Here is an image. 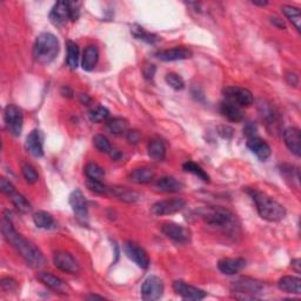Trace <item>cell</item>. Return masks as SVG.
Masks as SVG:
<instances>
[{
    "instance_id": "6da1fadb",
    "label": "cell",
    "mask_w": 301,
    "mask_h": 301,
    "mask_svg": "<svg viewBox=\"0 0 301 301\" xmlns=\"http://www.w3.org/2000/svg\"><path fill=\"white\" fill-rule=\"evenodd\" d=\"M2 232L8 244L12 245V247L16 251V253L32 269H40L46 263V259H45L38 247H36L31 241H28L26 238H24L22 234L16 232L11 220H8L6 217L3 220Z\"/></svg>"
},
{
    "instance_id": "7a4b0ae2",
    "label": "cell",
    "mask_w": 301,
    "mask_h": 301,
    "mask_svg": "<svg viewBox=\"0 0 301 301\" xmlns=\"http://www.w3.org/2000/svg\"><path fill=\"white\" fill-rule=\"evenodd\" d=\"M247 193L252 198L255 206H257L259 216L262 219L271 222H278L285 219V207L281 204H279L277 200H274L273 198L255 188L247 189Z\"/></svg>"
},
{
    "instance_id": "3957f363",
    "label": "cell",
    "mask_w": 301,
    "mask_h": 301,
    "mask_svg": "<svg viewBox=\"0 0 301 301\" xmlns=\"http://www.w3.org/2000/svg\"><path fill=\"white\" fill-rule=\"evenodd\" d=\"M59 47V40L57 37L52 33L44 32L36 40L33 46V57L40 64H49L57 58Z\"/></svg>"
},
{
    "instance_id": "277c9868",
    "label": "cell",
    "mask_w": 301,
    "mask_h": 301,
    "mask_svg": "<svg viewBox=\"0 0 301 301\" xmlns=\"http://www.w3.org/2000/svg\"><path fill=\"white\" fill-rule=\"evenodd\" d=\"M200 217L208 226L220 229L233 227L236 222V216L224 207H205L200 211Z\"/></svg>"
},
{
    "instance_id": "5b68a950",
    "label": "cell",
    "mask_w": 301,
    "mask_h": 301,
    "mask_svg": "<svg viewBox=\"0 0 301 301\" xmlns=\"http://www.w3.org/2000/svg\"><path fill=\"white\" fill-rule=\"evenodd\" d=\"M265 285L261 281L252 278H240L232 282L231 291L238 295L239 299H255V294L260 293Z\"/></svg>"
},
{
    "instance_id": "8992f818",
    "label": "cell",
    "mask_w": 301,
    "mask_h": 301,
    "mask_svg": "<svg viewBox=\"0 0 301 301\" xmlns=\"http://www.w3.org/2000/svg\"><path fill=\"white\" fill-rule=\"evenodd\" d=\"M5 123L8 132L14 137H19L23 132L24 125V114L23 111L15 105H8L5 109V114H4Z\"/></svg>"
},
{
    "instance_id": "52a82bcc",
    "label": "cell",
    "mask_w": 301,
    "mask_h": 301,
    "mask_svg": "<svg viewBox=\"0 0 301 301\" xmlns=\"http://www.w3.org/2000/svg\"><path fill=\"white\" fill-rule=\"evenodd\" d=\"M224 96L226 100H229L240 107H247L253 104L254 98L250 90L238 86H229L224 90Z\"/></svg>"
},
{
    "instance_id": "ba28073f",
    "label": "cell",
    "mask_w": 301,
    "mask_h": 301,
    "mask_svg": "<svg viewBox=\"0 0 301 301\" xmlns=\"http://www.w3.org/2000/svg\"><path fill=\"white\" fill-rule=\"evenodd\" d=\"M164 288L163 280L155 275H151L144 281L141 286L143 299L146 301L159 300L164 294Z\"/></svg>"
},
{
    "instance_id": "9c48e42d",
    "label": "cell",
    "mask_w": 301,
    "mask_h": 301,
    "mask_svg": "<svg viewBox=\"0 0 301 301\" xmlns=\"http://www.w3.org/2000/svg\"><path fill=\"white\" fill-rule=\"evenodd\" d=\"M53 262L58 270L66 272L69 274L79 273L80 267L72 254H69L66 251H59L53 255Z\"/></svg>"
},
{
    "instance_id": "30bf717a",
    "label": "cell",
    "mask_w": 301,
    "mask_h": 301,
    "mask_svg": "<svg viewBox=\"0 0 301 301\" xmlns=\"http://www.w3.org/2000/svg\"><path fill=\"white\" fill-rule=\"evenodd\" d=\"M173 290H174L176 294L180 295L185 300L199 301L205 299L206 295H207L205 291L192 285H188V284L183 281V280H175L173 282Z\"/></svg>"
},
{
    "instance_id": "8fae6325",
    "label": "cell",
    "mask_w": 301,
    "mask_h": 301,
    "mask_svg": "<svg viewBox=\"0 0 301 301\" xmlns=\"http://www.w3.org/2000/svg\"><path fill=\"white\" fill-rule=\"evenodd\" d=\"M163 233L168 239H171L178 244H186L191 239V232L184 226L175 224V222H166L162 227Z\"/></svg>"
},
{
    "instance_id": "7c38bea8",
    "label": "cell",
    "mask_w": 301,
    "mask_h": 301,
    "mask_svg": "<svg viewBox=\"0 0 301 301\" xmlns=\"http://www.w3.org/2000/svg\"><path fill=\"white\" fill-rule=\"evenodd\" d=\"M186 201L184 199H167L155 203L152 206V212L155 216H171V214L178 213L185 208Z\"/></svg>"
},
{
    "instance_id": "4fadbf2b",
    "label": "cell",
    "mask_w": 301,
    "mask_h": 301,
    "mask_svg": "<svg viewBox=\"0 0 301 301\" xmlns=\"http://www.w3.org/2000/svg\"><path fill=\"white\" fill-rule=\"evenodd\" d=\"M123 251H125L127 258L131 259L140 269H148V266H150V258H148V254L146 253L145 250L139 247L134 242H126L125 246H123Z\"/></svg>"
},
{
    "instance_id": "5bb4252c",
    "label": "cell",
    "mask_w": 301,
    "mask_h": 301,
    "mask_svg": "<svg viewBox=\"0 0 301 301\" xmlns=\"http://www.w3.org/2000/svg\"><path fill=\"white\" fill-rule=\"evenodd\" d=\"M51 23L57 27H63L67 23V20H71V13H69V3L68 2H58L52 7L48 15Z\"/></svg>"
},
{
    "instance_id": "9a60e30c",
    "label": "cell",
    "mask_w": 301,
    "mask_h": 301,
    "mask_svg": "<svg viewBox=\"0 0 301 301\" xmlns=\"http://www.w3.org/2000/svg\"><path fill=\"white\" fill-rule=\"evenodd\" d=\"M69 205H71L72 211L76 214V217L79 220H86L88 216L87 201H86L84 194L80 189H76L69 196Z\"/></svg>"
},
{
    "instance_id": "2e32d148",
    "label": "cell",
    "mask_w": 301,
    "mask_h": 301,
    "mask_svg": "<svg viewBox=\"0 0 301 301\" xmlns=\"http://www.w3.org/2000/svg\"><path fill=\"white\" fill-rule=\"evenodd\" d=\"M26 148L36 158L44 155V135L39 130H33L26 138Z\"/></svg>"
},
{
    "instance_id": "e0dca14e",
    "label": "cell",
    "mask_w": 301,
    "mask_h": 301,
    "mask_svg": "<svg viewBox=\"0 0 301 301\" xmlns=\"http://www.w3.org/2000/svg\"><path fill=\"white\" fill-rule=\"evenodd\" d=\"M284 141L292 153L296 156H300L301 154V133L300 130L296 127H288L284 131Z\"/></svg>"
},
{
    "instance_id": "ac0fdd59",
    "label": "cell",
    "mask_w": 301,
    "mask_h": 301,
    "mask_svg": "<svg viewBox=\"0 0 301 301\" xmlns=\"http://www.w3.org/2000/svg\"><path fill=\"white\" fill-rule=\"evenodd\" d=\"M155 57L162 61H178L192 57V52L185 47H173L155 53Z\"/></svg>"
},
{
    "instance_id": "d6986e66",
    "label": "cell",
    "mask_w": 301,
    "mask_h": 301,
    "mask_svg": "<svg viewBox=\"0 0 301 301\" xmlns=\"http://www.w3.org/2000/svg\"><path fill=\"white\" fill-rule=\"evenodd\" d=\"M247 147L250 148V151L252 152L253 154L258 156V159H260L261 162H265L271 156V147L269 144H267L265 140L258 137L250 138L249 141H247Z\"/></svg>"
},
{
    "instance_id": "ffe728a7",
    "label": "cell",
    "mask_w": 301,
    "mask_h": 301,
    "mask_svg": "<svg viewBox=\"0 0 301 301\" xmlns=\"http://www.w3.org/2000/svg\"><path fill=\"white\" fill-rule=\"evenodd\" d=\"M246 266V260L242 258H225L218 262V269L222 274L234 275Z\"/></svg>"
},
{
    "instance_id": "44dd1931",
    "label": "cell",
    "mask_w": 301,
    "mask_h": 301,
    "mask_svg": "<svg viewBox=\"0 0 301 301\" xmlns=\"http://www.w3.org/2000/svg\"><path fill=\"white\" fill-rule=\"evenodd\" d=\"M220 111L222 115H224L226 119H228L229 121L239 122L244 119V114H242L241 107L238 106L237 104H234V102L232 101L226 100V99H225V101L221 102Z\"/></svg>"
},
{
    "instance_id": "7402d4cb",
    "label": "cell",
    "mask_w": 301,
    "mask_h": 301,
    "mask_svg": "<svg viewBox=\"0 0 301 301\" xmlns=\"http://www.w3.org/2000/svg\"><path fill=\"white\" fill-rule=\"evenodd\" d=\"M37 278H38L39 281L43 282L45 286H47L53 291H57L58 293H66L65 282L60 278L56 277V275L48 273V272H40V273L37 275Z\"/></svg>"
},
{
    "instance_id": "603a6c76",
    "label": "cell",
    "mask_w": 301,
    "mask_h": 301,
    "mask_svg": "<svg viewBox=\"0 0 301 301\" xmlns=\"http://www.w3.org/2000/svg\"><path fill=\"white\" fill-rule=\"evenodd\" d=\"M279 290L286 293L291 294H300L301 293V279L298 277H292V275H286L279 279L278 281Z\"/></svg>"
},
{
    "instance_id": "cb8c5ba5",
    "label": "cell",
    "mask_w": 301,
    "mask_h": 301,
    "mask_svg": "<svg viewBox=\"0 0 301 301\" xmlns=\"http://www.w3.org/2000/svg\"><path fill=\"white\" fill-rule=\"evenodd\" d=\"M99 60V51L96 46H87L85 48L84 55H82L81 66L85 71H92L96 67Z\"/></svg>"
},
{
    "instance_id": "d4e9b609",
    "label": "cell",
    "mask_w": 301,
    "mask_h": 301,
    "mask_svg": "<svg viewBox=\"0 0 301 301\" xmlns=\"http://www.w3.org/2000/svg\"><path fill=\"white\" fill-rule=\"evenodd\" d=\"M156 187L165 193H176L184 188V185L173 176H163L156 183Z\"/></svg>"
},
{
    "instance_id": "484cf974",
    "label": "cell",
    "mask_w": 301,
    "mask_h": 301,
    "mask_svg": "<svg viewBox=\"0 0 301 301\" xmlns=\"http://www.w3.org/2000/svg\"><path fill=\"white\" fill-rule=\"evenodd\" d=\"M155 173L152 168L140 167L131 172L130 178L135 184H148L154 179Z\"/></svg>"
},
{
    "instance_id": "4316f807",
    "label": "cell",
    "mask_w": 301,
    "mask_h": 301,
    "mask_svg": "<svg viewBox=\"0 0 301 301\" xmlns=\"http://www.w3.org/2000/svg\"><path fill=\"white\" fill-rule=\"evenodd\" d=\"M147 151L148 155L153 160H155V162H162V160L165 159V156H166V147H165L162 140L159 139L151 140L150 144H148Z\"/></svg>"
},
{
    "instance_id": "83f0119b",
    "label": "cell",
    "mask_w": 301,
    "mask_h": 301,
    "mask_svg": "<svg viewBox=\"0 0 301 301\" xmlns=\"http://www.w3.org/2000/svg\"><path fill=\"white\" fill-rule=\"evenodd\" d=\"M107 130H109L113 135L120 137V135L127 133L129 130V123L122 118H113L107 121Z\"/></svg>"
},
{
    "instance_id": "f1b7e54d",
    "label": "cell",
    "mask_w": 301,
    "mask_h": 301,
    "mask_svg": "<svg viewBox=\"0 0 301 301\" xmlns=\"http://www.w3.org/2000/svg\"><path fill=\"white\" fill-rule=\"evenodd\" d=\"M33 222H34L37 227L44 229L52 228L53 226H55V219H53V217L45 211L37 212L34 216H33Z\"/></svg>"
},
{
    "instance_id": "f546056e",
    "label": "cell",
    "mask_w": 301,
    "mask_h": 301,
    "mask_svg": "<svg viewBox=\"0 0 301 301\" xmlns=\"http://www.w3.org/2000/svg\"><path fill=\"white\" fill-rule=\"evenodd\" d=\"M131 33L137 39L145 41V43L147 44H155L156 41L159 40L158 36L153 34V33H151V32H147L145 28L139 26V25H133V26L131 27Z\"/></svg>"
},
{
    "instance_id": "4dcf8cb0",
    "label": "cell",
    "mask_w": 301,
    "mask_h": 301,
    "mask_svg": "<svg viewBox=\"0 0 301 301\" xmlns=\"http://www.w3.org/2000/svg\"><path fill=\"white\" fill-rule=\"evenodd\" d=\"M66 47H67V65L72 69H76L79 65V47L78 45L72 40H68L66 43Z\"/></svg>"
},
{
    "instance_id": "1f68e13d",
    "label": "cell",
    "mask_w": 301,
    "mask_h": 301,
    "mask_svg": "<svg viewBox=\"0 0 301 301\" xmlns=\"http://www.w3.org/2000/svg\"><path fill=\"white\" fill-rule=\"evenodd\" d=\"M282 13L286 15V18L294 25L296 31L300 32L301 27V13L298 7L291 6V5H284L281 6Z\"/></svg>"
},
{
    "instance_id": "d6a6232c",
    "label": "cell",
    "mask_w": 301,
    "mask_h": 301,
    "mask_svg": "<svg viewBox=\"0 0 301 301\" xmlns=\"http://www.w3.org/2000/svg\"><path fill=\"white\" fill-rule=\"evenodd\" d=\"M8 197L11 198L12 204L14 205V207L18 209L19 212L25 213V214L31 212V209H32L31 204L28 203V200L23 194H20V193L14 191L11 196H8Z\"/></svg>"
},
{
    "instance_id": "836d02e7",
    "label": "cell",
    "mask_w": 301,
    "mask_h": 301,
    "mask_svg": "<svg viewBox=\"0 0 301 301\" xmlns=\"http://www.w3.org/2000/svg\"><path fill=\"white\" fill-rule=\"evenodd\" d=\"M85 174L90 180L101 181L105 176V171L100 165L96 163H90L85 166Z\"/></svg>"
},
{
    "instance_id": "e575fe53",
    "label": "cell",
    "mask_w": 301,
    "mask_h": 301,
    "mask_svg": "<svg viewBox=\"0 0 301 301\" xmlns=\"http://www.w3.org/2000/svg\"><path fill=\"white\" fill-rule=\"evenodd\" d=\"M112 193L120 200L126 201V203H134L139 199L138 193L130 191L126 187H114L112 188Z\"/></svg>"
},
{
    "instance_id": "d590c367",
    "label": "cell",
    "mask_w": 301,
    "mask_h": 301,
    "mask_svg": "<svg viewBox=\"0 0 301 301\" xmlns=\"http://www.w3.org/2000/svg\"><path fill=\"white\" fill-rule=\"evenodd\" d=\"M183 168H184L185 172L192 173V174L197 175L198 178L205 181V183H209V176H208L207 173H206L203 168H201L199 165H197L196 163L186 162L183 165Z\"/></svg>"
},
{
    "instance_id": "8d00e7d4",
    "label": "cell",
    "mask_w": 301,
    "mask_h": 301,
    "mask_svg": "<svg viewBox=\"0 0 301 301\" xmlns=\"http://www.w3.org/2000/svg\"><path fill=\"white\" fill-rule=\"evenodd\" d=\"M93 144L94 146L98 151H100L101 153H109L111 154V152H112V145H111V143L109 141V139H107L105 135L102 134H97L94 135L93 138Z\"/></svg>"
},
{
    "instance_id": "74e56055",
    "label": "cell",
    "mask_w": 301,
    "mask_h": 301,
    "mask_svg": "<svg viewBox=\"0 0 301 301\" xmlns=\"http://www.w3.org/2000/svg\"><path fill=\"white\" fill-rule=\"evenodd\" d=\"M22 173H23V176L25 178V180H26L28 184L33 185L39 180L38 172H37L34 166H32L31 164H27V163L23 164L22 165Z\"/></svg>"
},
{
    "instance_id": "f35d334b",
    "label": "cell",
    "mask_w": 301,
    "mask_h": 301,
    "mask_svg": "<svg viewBox=\"0 0 301 301\" xmlns=\"http://www.w3.org/2000/svg\"><path fill=\"white\" fill-rule=\"evenodd\" d=\"M109 117H110V111L104 106H98L97 109L92 110L90 113V119L93 122H101L106 120Z\"/></svg>"
},
{
    "instance_id": "ab89813d",
    "label": "cell",
    "mask_w": 301,
    "mask_h": 301,
    "mask_svg": "<svg viewBox=\"0 0 301 301\" xmlns=\"http://www.w3.org/2000/svg\"><path fill=\"white\" fill-rule=\"evenodd\" d=\"M87 187L90 191H92L97 194H107L110 191V188L106 186V185L102 184V181H98V180H87Z\"/></svg>"
},
{
    "instance_id": "60d3db41",
    "label": "cell",
    "mask_w": 301,
    "mask_h": 301,
    "mask_svg": "<svg viewBox=\"0 0 301 301\" xmlns=\"http://www.w3.org/2000/svg\"><path fill=\"white\" fill-rule=\"evenodd\" d=\"M166 82L172 88H174L176 91L183 90L185 87L184 79L175 73H168L166 76Z\"/></svg>"
},
{
    "instance_id": "b9f144b4",
    "label": "cell",
    "mask_w": 301,
    "mask_h": 301,
    "mask_svg": "<svg viewBox=\"0 0 301 301\" xmlns=\"http://www.w3.org/2000/svg\"><path fill=\"white\" fill-rule=\"evenodd\" d=\"M2 287L5 292H13L18 287V284H16L14 279L7 277L2 279Z\"/></svg>"
},
{
    "instance_id": "7bdbcfd3",
    "label": "cell",
    "mask_w": 301,
    "mask_h": 301,
    "mask_svg": "<svg viewBox=\"0 0 301 301\" xmlns=\"http://www.w3.org/2000/svg\"><path fill=\"white\" fill-rule=\"evenodd\" d=\"M0 189H2L3 193H5L7 196H11L12 193L15 191L13 185L5 178H2V180H0Z\"/></svg>"
},
{
    "instance_id": "ee69618b",
    "label": "cell",
    "mask_w": 301,
    "mask_h": 301,
    "mask_svg": "<svg viewBox=\"0 0 301 301\" xmlns=\"http://www.w3.org/2000/svg\"><path fill=\"white\" fill-rule=\"evenodd\" d=\"M69 13L72 22H76L80 14V3H69Z\"/></svg>"
},
{
    "instance_id": "f6af8a7d",
    "label": "cell",
    "mask_w": 301,
    "mask_h": 301,
    "mask_svg": "<svg viewBox=\"0 0 301 301\" xmlns=\"http://www.w3.org/2000/svg\"><path fill=\"white\" fill-rule=\"evenodd\" d=\"M126 137H127V140H129L130 144H133V145H135V144L139 143V140H140V138H141V135H140V133L138 131L132 130V131H127Z\"/></svg>"
},
{
    "instance_id": "bcb514c9",
    "label": "cell",
    "mask_w": 301,
    "mask_h": 301,
    "mask_svg": "<svg viewBox=\"0 0 301 301\" xmlns=\"http://www.w3.org/2000/svg\"><path fill=\"white\" fill-rule=\"evenodd\" d=\"M255 132H257V127L252 122H247L244 129V133L249 137V139L255 137Z\"/></svg>"
},
{
    "instance_id": "7dc6e473",
    "label": "cell",
    "mask_w": 301,
    "mask_h": 301,
    "mask_svg": "<svg viewBox=\"0 0 301 301\" xmlns=\"http://www.w3.org/2000/svg\"><path fill=\"white\" fill-rule=\"evenodd\" d=\"M154 72H155V67L153 65H147L145 68H144V74H145V77L147 79H152L154 76Z\"/></svg>"
},
{
    "instance_id": "c3c4849f",
    "label": "cell",
    "mask_w": 301,
    "mask_h": 301,
    "mask_svg": "<svg viewBox=\"0 0 301 301\" xmlns=\"http://www.w3.org/2000/svg\"><path fill=\"white\" fill-rule=\"evenodd\" d=\"M286 79H287L288 84H290V85L296 86V84H298V77H296L294 73H287Z\"/></svg>"
},
{
    "instance_id": "681fc988",
    "label": "cell",
    "mask_w": 301,
    "mask_h": 301,
    "mask_svg": "<svg viewBox=\"0 0 301 301\" xmlns=\"http://www.w3.org/2000/svg\"><path fill=\"white\" fill-rule=\"evenodd\" d=\"M271 22L273 23L275 25V26H278L279 28H282V30H285V28H286L285 24H284V22H282V19H279V18H277V16H274V18H272Z\"/></svg>"
},
{
    "instance_id": "f907efd6",
    "label": "cell",
    "mask_w": 301,
    "mask_h": 301,
    "mask_svg": "<svg viewBox=\"0 0 301 301\" xmlns=\"http://www.w3.org/2000/svg\"><path fill=\"white\" fill-rule=\"evenodd\" d=\"M301 261H300V259H294L293 261H292V267H293V269L295 270V272L296 273H300L301 272V269H300V263Z\"/></svg>"
},
{
    "instance_id": "816d5d0a",
    "label": "cell",
    "mask_w": 301,
    "mask_h": 301,
    "mask_svg": "<svg viewBox=\"0 0 301 301\" xmlns=\"http://www.w3.org/2000/svg\"><path fill=\"white\" fill-rule=\"evenodd\" d=\"M252 3L254 4V5H257V6H262V7L269 5V3H267V2H258V0H254V2H252Z\"/></svg>"
},
{
    "instance_id": "f5cc1de1",
    "label": "cell",
    "mask_w": 301,
    "mask_h": 301,
    "mask_svg": "<svg viewBox=\"0 0 301 301\" xmlns=\"http://www.w3.org/2000/svg\"><path fill=\"white\" fill-rule=\"evenodd\" d=\"M86 299H90V300H93V299H104L102 298V296H98V295H88V296H86Z\"/></svg>"
}]
</instances>
